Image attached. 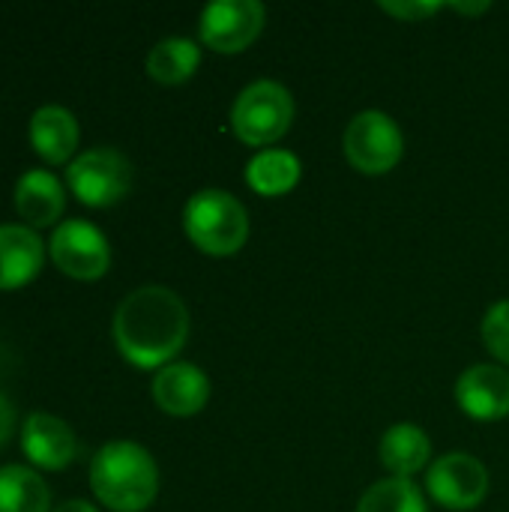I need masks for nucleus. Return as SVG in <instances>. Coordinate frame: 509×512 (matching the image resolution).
Here are the masks:
<instances>
[{
    "instance_id": "nucleus-17",
    "label": "nucleus",
    "mask_w": 509,
    "mask_h": 512,
    "mask_svg": "<svg viewBox=\"0 0 509 512\" xmlns=\"http://www.w3.org/2000/svg\"><path fill=\"white\" fill-rule=\"evenodd\" d=\"M300 159L291 150H279V147H267L261 150L249 165H246V183L267 198H279L288 195L297 183H300Z\"/></svg>"
},
{
    "instance_id": "nucleus-1",
    "label": "nucleus",
    "mask_w": 509,
    "mask_h": 512,
    "mask_svg": "<svg viewBox=\"0 0 509 512\" xmlns=\"http://www.w3.org/2000/svg\"><path fill=\"white\" fill-rule=\"evenodd\" d=\"M117 351L138 369H165L186 345L189 309L165 285H144L123 297L111 324Z\"/></svg>"
},
{
    "instance_id": "nucleus-13",
    "label": "nucleus",
    "mask_w": 509,
    "mask_h": 512,
    "mask_svg": "<svg viewBox=\"0 0 509 512\" xmlns=\"http://www.w3.org/2000/svg\"><path fill=\"white\" fill-rule=\"evenodd\" d=\"M45 261L39 234L27 225H0V291L30 285Z\"/></svg>"
},
{
    "instance_id": "nucleus-14",
    "label": "nucleus",
    "mask_w": 509,
    "mask_h": 512,
    "mask_svg": "<svg viewBox=\"0 0 509 512\" xmlns=\"http://www.w3.org/2000/svg\"><path fill=\"white\" fill-rule=\"evenodd\" d=\"M15 210L27 222V228L54 225L66 210L63 183L45 168L24 171L15 183Z\"/></svg>"
},
{
    "instance_id": "nucleus-15",
    "label": "nucleus",
    "mask_w": 509,
    "mask_h": 512,
    "mask_svg": "<svg viewBox=\"0 0 509 512\" xmlns=\"http://www.w3.org/2000/svg\"><path fill=\"white\" fill-rule=\"evenodd\" d=\"M78 120L63 105H42L30 117V147L48 165H63L78 147Z\"/></svg>"
},
{
    "instance_id": "nucleus-19",
    "label": "nucleus",
    "mask_w": 509,
    "mask_h": 512,
    "mask_svg": "<svg viewBox=\"0 0 509 512\" xmlns=\"http://www.w3.org/2000/svg\"><path fill=\"white\" fill-rule=\"evenodd\" d=\"M198 63H201V48L192 39L171 36L150 48L147 75L159 84H183L195 75Z\"/></svg>"
},
{
    "instance_id": "nucleus-22",
    "label": "nucleus",
    "mask_w": 509,
    "mask_h": 512,
    "mask_svg": "<svg viewBox=\"0 0 509 512\" xmlns=\"http://www.w3.org/2000/svg\"><path fill=\"white\" fill-rule=\"evenodd\" d=\"M381 12L393 15V18H402V21H423L429 15H438L441 9H447V3H378Z\"/></svg>"
},
{
    "instance_id": "nucleus-4",
    "label": "nucleus",
    "mask_w": 509,
    "mask_h": 512,
    "mask_svg": "<svg viewBox=\"0 0 509 512\" xmlns=\"http://www.w3.org/2000/svg\"><path fill=\"white\" fill-rule=\"evenodd\" d=\"M294 123V96L279 81H255L249 84L234 108L231 129L249 147L276 144Z\"/></svg>"
},
{
    "instance_id": "nucleus-8",
    "label": "nucleus",
    "mask_w": 509,
    "mask_h": 512,
    "mask_svg": "<svg viewBox=\"0 0 509 512\" xmlns=\"http://www.w3.org/2000/svg\"><path fill=\"white\" fill-rule=\"evenodd\" d=\"M426 489L444 510H477L489 492V471L471 453H447L429 468Z\"/></svg>"
},
{
    "instance_id": "nucleus-6",
    "label": "nucleus",
    "mask_w": 509,
    "mask_h": 512,
    "mask_svg": "<svg viewBox=\"0 0 509 512\" xmlns=\"http://www.w3.org/2000/svg\"><path fill=\"white\" fill-rule=\"evenodd\" d=\"M405 138L396 120L384 111H360L345 129V156L360 174H387L399 165Z\"/></svg>"
},
{
    "instance_id": "nucleus-10",
    "label": "nucleus",
    "mask_w": 509,
    "mask_h": 512,
    "mask_svg": "<svg viewBox=\"0 0 509 512\" xmlns=\"http://www.w3.org/2000/svg\"><path fill=\"white\" fill-rule=\"evenodd\" d=\"M456 402L480 423L504 420L509 414V372L495 363L465 369L456 381Z\"/></svg>"
},
{
    "instance_id": "nucleus-2",
    "label": "nucleus",
    "mask_w": 509,
    "mask_h": 512,
    "mask_svg": "<svg viewBox=\"0 0 509 512\" xmlns=\"http://www.w3.org/2000/svg\"><path fill=\"white\" fill-rule=\"evenodd\" d=\"M90 489L111 512H144L159 495V468L135 441H111L90 462Z\"/></svg>"
},
{
    "instance_id": "nucleus-11",
    "label": "nucleus",
    "mask_w": 509,
    "mask_h": 512,
    "mask_svg": "<svg viewBox=\"0 0 509 512\" xmlns=\"http://www.w3.org/2000/svg\"><path fill=\"white\" fill-rule=\"evenodd\" d=\"M21 450L39 471H63L75 459L78 441L69 423L54 414L33 411L21 426Z\"/></svg>"
},
{
    "instance_id": "nucleus-24",
    "label": "nucleus",
    "mask_w": 509,
    "mask_h": 512,
    "mask_svg": "<svg viewBox=\"0 0 509 512\" xmlns=\"http://www.w3.org/2000/svg\"><path fill=\"white\" fill-rule=\"evenodd\" d=\"M54 512H99L93 504H87V501H66V504H60Z\"/></svg>"
},
{
    "instance_id": "nucleus-7",
    "label": "nucleus",
    "mask_w": 509,
    "mask_h": 512,
    "mask_svg": "<svg viewBox=\"0 0 509 512\" xmlns=\"http://www.w3.org/2000/svg\"><path fill=\"white\" fill-rule=\"evenodd\" d=\"M48 252L57 270L78 282L102 279L111 267V246L105 234L84 219H66L63 225H57Z\"/></svg>"
},
{
    "instance_id": "nucleus-9",
    "label": "nucleus",
    "mask_w": 509,
    "mask_h": 512,
    "mask_svg": "<svg viewBox=\"0 0 509 512\" xmlns=\"http://www.w3.org/2000/svg\"><path fill=\"white\" fill-rule=\"evenodd\" d=\"M267 12L258 0H216L201 12V42L219 54L246 51L264 30Z\"/></svg>"
},
{
    "instance_id": "nucleus-12",
    "label": "nucleus",
    "mask_w": 509,
    "mask_h": 512,
    "mask_svg": "<svg viewBox=\"0 0 509 512\" xmlns=\"http://www.w3.org/2000/svg\"><path fill=\"white\" fill-rule=\"evenodd\" d=\"M153 402L171 417H195L210 402V381L192 363H168L153 378Z\"/></svg>"
},
{
    "instance_id": "nucleus-20",
    "label": "nucleus",
    "mask_w": 509,
    "mask_h": 512,
    "mask_svg": "<svg viewBox=\"0 0 509 512\" xmlns=\"http://www.w3.org/2000/svg\"><path fill=\"white\" fill-rule=\"evenodd\" d=\"M357 512H429L423 492L402 477L375 483L357 504Z\"/></svg>"
},
{
    "instance_id": "nucleus-16",
    "label": "nucleus",
    "mask_w": 509,
    "mask_h": 512,
    "mask_svg": "<svg viewBox=\"0 0 509 512\" xmlns=\"http://www.w3.org/2000/svg\"><path fill=\"white\" fill-rule=\"evenodd\" d=\"M429 456H432V441L414 423H399L387 429V435L381 438V465L393 477L411 480L429 465Z\"/></svg>"
},
{
    "instance_id": "nucleus-5",
    "label": "nucleus",
    "mask_w": 509,
    "mask_h": 512,
    "mask_svg": "<svg viewBox=\"0 0 509 512\" xmlns=\"http://www.w3.org/2000/svg\"><path fill=\"white\" fill-rule=\"evenodd\" d=\"M132 162L114 147H93L75 156L66 168V183L87 207H111L132 189Z\"/></svg>"
},
{
    "instance_id": "nucleus-23",
    "label": "nucleus",
    "mask_w": 509,
    "mask_h": 512,
    "mask_svg": "<svg viewBox=\"0 0 509 512\" xmlns=\"http://www.w3.org/2000/svg\"><path fill=\"white\" fill-rule=\"evenodd\" d=\"M12 432H15V408H12V402L0 393V450L9 444Z\"/></svg>"
},
{
    "instance_id": "nucleus-21",
    "label": "nucleus",
    "mask_w": 509,
    "mask_h": 512,
    "mask_svg": "<svg viewBox=\"0 0 509 512\" xmlns=\"http://www.w3.org/2000/svg\"><path fill=\"white\" fill-rule=\"evenodd\" d=\"M480 333H483V342H486L489 354L509 366V300L495 303L486 312Z\"/></svg>"
},
{
    "instance_id": "nucleus-18",
    "label": "nucleus",
    "mask_w": 509,
    "mask_h": 512,
    "mask_svg": "<svg viewBox=\"0 0 509 512\" xmlns=\"http://www.w3.org/2000/svg\"><path fill=\"white\" fill-rule=\"evenodd\" d=\"M51 492L45 480L24 465L0 468V512H48Z\"/></svg>"
},
{
    "instance_id": "nucleus-25",
    "label": "nucleus",
    "mask_w": 509,
    "mask_h": 512,
    "mask_svg": "<svg viewBox=\"0 0 509 512\" xmlns=\"http://www.w3.org/2000/svg\"><path fill=\"white\" fill-rule=\"evenodd\" d=\"M447 6L456 9V12H468V15H477V12L489 9V3H447Z\"/></svg>"
},
{
    "instance_id": "nucleus-3",
    "label": "nucleus",
    "mask_w": 509,
    "mask_h": 512,
    "mask_svg": "<svg viewBox=\"0 0 509 512\" xmlns=\"http://www.w3.org/2000/svg\"><path fill=\"white\" fill-rule=\"evenodd\" d=\"M186 237L207 255H234L249 240L246 207L225 189H201L183 210Z\"/></svg>"
}]
</instances>
